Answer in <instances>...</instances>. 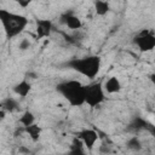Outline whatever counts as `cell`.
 <instances>
[{
	"instance_id": "1",
	"label": "cell",
	"mask_w": 155,
	"mask_h": 155,
	"mask_svg": "<svg viewBox=\"0 0 155 155\" xmlns=\"http://www.w3.org/2000/svg\"><path fill=\"white\" fill-rule=\"evenodd\" d=\"M0 22L2 24L6 38L12 39L19 35L25 29L29 19L23 15L10 12L6 8H0Z\"/></svg>"
},
{
	"instance_id": "2",
	"label": "cell",
	"mask_w": 155,
	"mask_h": 155,
	"mask_svg": "<svg viewBox=\"0 0 155 155\" xmlns=\"http://www.w3.org/2000/svg\"><path fill=\"white\" fill-rule=\"evenodd\" d=\"M56 90L71 107H81L85 104V85H82L80 81H63L56 86Z\"/></svg>"
},
{
	"instance_id": "3",
	"label": "cell",
	"mask_w": 155,
	"mask_h": 155,
	"mask_svg": "<svg viewBox=\"0 0 155 155\" xmlns=\"http://www.w3.org/2000/svg\"><path fill=\"white\" fill-rule=\"evenodd\" d=\"M102 65V59L99 56H86L82 58H74L65 63V67L78 71L87 79H94Z\"/></svg>"
},
{
	"instance_id": "4",
	"label": "cell",
	"mask_w": 155,
	"mask_h": 155,
	"mask_svg": "<svg viewBox=\"0 0 155 155\" xmlns=\"http://www.w3.org/2000/svg\"><path fill=\"white\" fill-rule=\"evenodd\" d=\"M105 99L104 88L101 81L92 82L85 86V103L90 108H96L101 105Z\"/></svg>"
},
{
	"instance_id": "5",
	"label": "cell",
	"mask_w": 155,
	"mask_h": 155,
	"mask_svg": "<svg viewBox=\"0 0 155 155\" xmlns=\"http://www.w3.org/2000/svg\"><path fill=\"white\" fill-rule=\"evenodd\" d=\"M133 42L140 52H149L155 48V34L153 30H142L133 39Z\"/></svg>"
},
{
	"instance_id": "6",
	"label": "cell",
	"mask_w": 155,
	"mask_h": 155,
	"mask_svg": "<svg viewBox=\"0 0 155 155\" xmlns=\"http://www.w3.org/2000/svg\"><path fill=\"white\" fill-rule=\"evenodd\" d=\"M78 137L81 139L84 147H86L87 150H90V151L93 149L96 142H97L98 138H99L98 132L94 131V130H92V128H85V130L80 131V132L78 133Z\"/></svg>"
},
{
	"instance_id": "7",
	"label": "cell",
	"mask_w": 155,
	"mask_h": 155,
	"mask_svg": "<svg viewBox=\"0 0 155 155\" xmlns=\"http://www.w3.org/2000/svg\"><path fill=\"white\" fill-rule=\"evenodd\" d=\"M53 30V23L51 19H36L35 22V33L36 39H44L48 38Z\"/></svg>"
},
{
	"instance_id": "8",
	"label": "cell",
	"mask_w": 155,
	"mask_h": 155,
	"mask_svg": "<svg viewBox=\"0 0 155 155\" xmlns=\"http://www.w3.org/2000/svg\"><path fill=\"white\" fill-rule=\"evenodd\" d=\"M61 23H63L64 25H67L69 29L71 30H78L82 27V22L81 19L74 15L73 12H65L61 16Z\"/></svg>"
},
{
	"instance_id": "9",
	"label": "cell",
	"mask_w": 155,
	"mask_h": 155,
	"mask_svg": "<svg viewBox=\"0 0 155 155\" xmlns=\"http://www.w3.org/2000/svg\"><path fill=\"white\" fill-rule=\"evenodd\" d=\"M130 130H133V131H140V130H147L149 132H151L154 134L155 132V127L153 124H150L149 121H147L143 117H134L132 120V122L130 124Z\"/></svg>"
},
{
	"instance_id": "10",
	"label": "cell",
	"mask_w": 155,
	"mask_h": 155,
	"mask_svg": "<svg viewBox=\"0 0 155 155\" xmlns=\"http://www.w3.org/2000/svg\"><path fill=\"white\" fill-rule=\"evenodd\" d=\"M30 90H31V84H30L27 79L19 81L18 84H16V85L13 86V92H15L17 96L22 97V98L27 97V96L29 94Z\"/></svg>"
},
{
	"instance_id": "11",
	"label": "cell",
	"mask_w": 155,
	"mask_h": 155,
	"mask_svg": "<svg viewBox=\"0 0 155 155\" xmlns=\"http://www.w3.org/2000/svg\"><path fill=\"white\" fill-rule=\"evenodd\" d=\"M104 91H107L108 93H117L121 90V82L116 76H110L103 86Z\"/></svg>"
},
{
	"instance_id": "12",
	"label": "cell",
	"mask_w": 155,
	"mask_h": 155,
	"mask_svg": "<svg viewBox=\"0 0 155 155\" xmlns=\"http://www.w3.org/2000/svg\"><path fill=\"white\" fill-rule=\"evenodd\" d=\"M41 127L38 125V124H31L29 126H25L24 127V132L30 137V139L33 142H38L40 139V136H41Z\"/></svg>"
},
{
	"instance_id": "13",
	"label": "cell",
	"mask_w": 155,
	"mask_h": 155,
	"mask_svg": "<svg viewBox=\"0 0 155 155\" xmlns=\"http://www.w3.org/2000/svg\"><path fill=\"white\" fill-rule=\"evenodd\" d=\"M93 5H94V11H96V13L98 16H104L110 10L109 2L105 1V0H94L93 1Z\"/></svg>"
},
{
	"instance_id": "14",
	"label": "cell",
	"mask_w": 155,
	"mask_h": 155,
	"mask_svg": "<svg viewBox=\"0 0 155 155\" xmlns=\"http://www.w3.org/2000/svg\"><path fill=\"white\" fill-rule=\"evenodd\" d=\"M1 104H2V109L5 111H10V113H12V111H15V110H17L19 108L18 102L15 98H10V97L6 98L5 101H2Z\"/></svg>"
},
{
	"instance_id": "15",
	"label": "cell",
	"mask_w": 155,
	"mask_h": 155,
	"mask_svg": "<svg viewBox=\"0 0 155 155\" xmlns=\"http://www.w3.org/2000/svg\"><path fill=\"white\" fill-rule=\"evenodd\" d=\"M18 122H19L22 126H24V127H25V126H29V125H31V124L35 122V115H34L31 111L25 110V111L21 115Z\"/></svg>"
},
{
	"instance_id": "16",
	"label": "cell",
	"mask_w": 155,
	"mask_h": 155,
	"mask_svg": "<svg viewBox=\"0 0 155 155\" xmlns=\"http://www.w3.org/2000/svg\"><path fill=\"white\" fill-rule=\"evenodd\" d=\"M126 145H127V148H128L130 150H133V151H139V150L142 149V143H140L139 138L136 137V136L131 137V138L127 140Z\"/></svg>"
},
{
	"instance_id": "17",
	"label": "cell",
	"mask_w": 155,
	"mask_h": 155,
	"mask_svg": "<svg viewBox=\"0 0 155 155\" xmlns=\"http://www.w3.org/2000/svg\"><path fill=\"white\" fill-rule=\"evenodd\" d=\"M84 144L81 142V139L79 137H75L73 139V143H71V153L73 154H84V149H82Z\"/></svg>"
},
{
	"instance_id": "18",
	"label": "cell",
	"mask_w": 155,
	"mask_h": 155,
	"mask_svg": "<svg viewBox=\"0 0 155 155\" xmlns=\"http://www.w3.org/2000/svg\"><path fill=\"white\" fill-rule=\"evenodd\" d=\"M30 45L31 44H30V41L28 39H22L21 42H19V45H18V47H19L21 51H27L30 47Z\"/></svg>"
},
{
	"instance_id": "19",
	"label": "cell",
	"mask_w": 155,
	"mask_h": 155,
	"mask_svg": "<svg viewBox=\"0 0 155 155\" xmlns=\"http://www.w3.org/2000/svg\"><path fill=\"white\" fill-rule=\"evenodd\" d=\"M15 1L19 5V7L25 8V7H28V6L31 4V1H33V0H15Z\"/></svg>"
},
{
	"instance_id": "20",
	"label": "cell",
	"mask_w": 155,
	"mask_h": 155,
	"mask_svg": "<svg viewBox=\"0 0 155 155\" xmlns=\"http://www.w3.org/2000/svg\"><path fill=\"white\" fill-rule=\"evenodd\" d=\"M24 132V126H21V127H17L16 131H15V137H18L19 134H22Z\"/></svg>"
},
{
	"instance_id": "21",
	"label": "cell",
	"mask_w": 155,
	"mask_h": 155,
	"mask_svg": "<svg viewBox=\"0 0 155 155\" xmlns=\"http://www.w3.org/2000/svg\"><path fill=\"white\" fill-rule=\"evenodd\" d=\"M18 151H19V153H25V154H29V153H30V150L27 149V148H24V147H19Z\"/></svg>"
},
{
	"instance_id": "22",
	"label": "cell",
	"mask_w": 155,
	"mask_h": 155,
	"mask_svg": "<svg viewBox=\"0 0 155 155\" xmlns=\"http://www.w3.org/2000/svg\"><path fill=\"white\" fill-rule=\"evenodd\" d=\"M27 76H30L31 79H36V78H38L36 73H33V71H29V73H27Z\"/></svg>"
},
{
	"instance_id": "23",
	"label": "cell",
	"mask_w": 155,
	"mask_h": 155,
	"mask_svg": "<svg viewBox=\"0 0 155 155\" xmlns=\"http://www.w3.org/2000/svg\"><path fill=\"white\" fill-rule=\"evenodd\" d=\"M1 63H2V62H1V58H0V68H1Z\"/></svg>"
},
{
	"instance_id": "24",
	"label": "cell",
	"mask_w": 155,
	"mask_h": 155,
	"mask_svg": "<svg viewBox=\"0 0 155 155\" xmlns=\"http://www.w3.org/2000/svg\"><path fill=\"white\" fill-rule=\"evenodd\" d=\"M1 120H2V119H0V121H1Z\"/></svg>"
}]
</instances>
